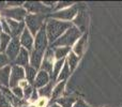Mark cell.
Wrapping results in <instances>:
<instances>
[{
    "label": "cell",
    "instance_id": "cell-1",
    "mask_svg": "<svg viewBox=\"0 0 122 107\" xmlns=\"http://www.w3.org/2000/svg\"><path fill=\"white\" fill-rule=\"evenodd\" d=\"M72 26H73L72 23L62 21V20H59V19L51 18V17L46 18L45 27H46V34H47V38H48L49 45H53Z\"/></svg>",
    "mask_w": 122,
    "mask_h": 107
},
{
    "label": "cell",
    "instance_id": "cell-2",
    "mask_svg": "<svg viewBox=\"0 0 122 107\" xmlns=\"http://www.w3.org/2000/svg\"><path fill=\"white\" fill-rule=\"evenodd\" d=\"M81 36H82V32L77 27H75L73 25L53 45H51V48H55V47H73L74 44L77 42V40Z\"/></svg>",
    "mask_w": 122,
    "mask_h": 107
},
{
    "label": "cell",
    "instance_id": "cell-3",
    "mask_svg": "<svg viewBox=\"0 0 122 107\" xmlns=\"http://www.w3.org/2000/svg\"><path fill=\"white\" fill-rule=\"evenodd\" d=\"M24 21H25L26 28L31 32L32 36H36V34L39 32V30L45 24L46 17H45V15L42 14H28Z\"/></svg>",
    "mask_w": 122,
    "mask_h": 107
},
{
    "label": "cell",
    "instance_id": "cell-4",
    "mask_svg": "<svg viewBox=\"0 0 122 107\" xmlns=\"http://www.w3.org/2000/svg\"><path fill=\"white\" fill-rule=\"evenodd\" d=\"M79 13V5L77 3H74L72 6L67 9L61 11H57V12H53L51 14H49L48 17L55 19H59L62 21H67V23H72L75 19V17L77 16V14Z\"/></svg>",
    "mask_w": 122,
    "mask_h": 107
},
{
    "label": "cell",
    "instance_id": "cell-5",
    "mask_svg": "<svg viewBox=\"0 0 122 107\" xmlns=\"http://www.w3.org/2000/svg\"><path fill=\"white\" fill-rule=\"evenodd\" d=\"M28 12L25 10L24 6H17V8H5L0 11V16L6 19H13L16 21H24Z\"/></svg>",
    "mask_w": 122,
    "mask_h": 107
},
{
    "label": "cell",
    "instance_id": "cell-6",
    "mask_svg": "<svg viewBox=\"0 0 122 107\" xmlns=\"http://www.w3.org/2000/svg\"><path fill=\"white\" fill-rule=\"evenodd\" d=\"M48 48H49V42H48V38H47V34H46V27H45V24H44L43 27L39 30V32L34 36L33 49L39 51V53L45 54V51Z\"/></svg>",
    "mask_w": 122,
    "mask_h": 107
},
{
    "label": "cell",
    "instance_id": "cell-7",
    "mask_svg": "<svg viewBox=\"0 0 122 107\" xmlns=\"http://www.w3.org/2000/svg\"><path fill=\"white\" fill-rule=\"evenodd\" d=\"M23 6L28 12V14L46 15V14H48V13L51 14V13L54 12L53 9L47 8L46 5L43 4V2H40V1H26Z\"/></svg>",
    "mask_w": 122,
    "mask_h": 107
},
{
    "label": "cell",
    "instance_id": "cell-8",
    "mask_svg": "<svg viewBox=\"0 0 122 107\" xmlns=\"http://www.w3.org/2000/svg\"><path fill=\"white\" fill-rule=\"evenodd\" d=\"M25 79H26L25 78V69L21 66H18V65H12L9 88L12 89V88H14V87L18 86L19 82Z\"/></svg>",
    "mask_w": 122,
    "mask_h": 107
},
{
    "label": "cell",
    "instance_id": "cell-9",
    "mask_svg": "<svg viewBox=\"0 0 122 107\" xmlns=\"http://www.w3.org/2000/svg\"><path fill=\"white\" fill-rule=\"evenodd\" d=\"M20 49H21V45H20V42H19V39L18 38H12L10 44L8 45L5 51H4V54L8 56L11 64L15 61V59H16V57L18 56Z\"/></svg>",
    "mask_w": 122,
    "mask_h": 107
},
{
    "label": "cell",
    "instance_id": "cell-10",
    "mask_svg": "<svg viewBox=\"0 0 122 107\" xmlns=\"http://www.w3.org/2000/svg\"><path fill=\"white\" fill-rule=\"evenodd\" d=\"M55 55H54V49L51 47H49L44 54L43 57V61H42V65H41V69L43 71L47 72V73L51 75V71H53V66L54 63H55Z\"/></svg>",
    "mask_w": 122,
    "mask_h": 107
},
{
    "label": "cell",
    "instance_id": "cell-11",
    "mask_svg": "<svg viewBox=\"0 0 122 107\" xmlns=\"http://www.w3.org/2000/svg\"><path fill=\"white\" fill-rule=\"evenodd\" d=\"M19 42H20V45L23 48L27 49L28 51H33V45H34V36L31 34V32L26 28L23 31V33L19 36Z\"/></svg>",
    "mask_w": 122,
    "mask_h": 107
},
{
    "label": "cell",
    "instance_id": "cell-12",
    "mask_svg": "<svg viewBox=\"0 0 122 107\" xmlns=\"http://www.w3.org/2000/svg\"><path fill=\"white\" fill-rule=\"evenodd\" d=\"M6 23H8L9 27H10V36L12 38H19L20 34L23 33V31L26 29V25L25 21H16L13 20V19H6Z\"/></svg>",
    "mask_w": 122,
    "mask_h": 107
},
{
    "label": "cell",
    "instance_id": "cell-13",
    "mask_svg": "<svg viewBox=\"0 0 122 107\" xmlns=\"http://www.w3.org/2000/svg\"><path fill=\"white\" fill-rule=\"evenodd\" d=\"M0 91L3 93V95L6 97V100L10 102L11 105H12L13 107H20V106H23V105H25V104L28 103V102L25 101V100L18 99V97H15V95L13 94V92L11 91L10 88H6V87H1V86H0Z\"/></svg>",
    "mask_w": 122,
    "mask_h": 107
},
{
    "label": "cell",
    "instance_id": "cell-14",
    "mask_svg": "<svg viewBox=\"0 0 122 107\" xmlns=\"http://www.w3.org/2000/svg\"><path fill=\"white\" fill-rule=\"evenodd\" d=\"M48 82H51V75H49L47 72L43 71V70H40V71L38 72V75H36L32 86L36 89H40V88H42V87L46 86Z\"/></svg>",
    "mask_w": 122,
    "mask_h": 107
},
{
    "label": "cell",
    "instance_id": "cell-15",
    "mask_svg": "<svg viewBox=\"0 0 122 107\" xmlns=\"http://www.w3.org/2000/svg\"><path fill=\"white\" fill-rule=\"evenodd\" d=\"M87 40H88V33L85 32V33H82V36L77 40V42L74 44V46L72 47V51H73L74 54L77 55L79 58L82 56L85 49H86Z\"/></svg>",
    "mask_w": 122,
    "mask_h": 107
},
{
    "label": "cell",
    "instance_id": "cell-16",
    "mask_svg": "<svg viewBox=\"0 0 122 107\" xmlns=\"http://www.w3.org/2000/svg\"><path fill=\"white\" fill-rule=\"evenodd\" d=\"M29 57H30V53L27 51V49L21 47L18 56L16 57L15 61L11 65H18V66H21L25 69L27 65H29Z\"/></svg>",
    "mask_w": 122,
    "mask_h": 107
},
{
    "label": "cell",
    "instance_id": "cell-17",
    "mask_svg": "<svg viewBox=\"0 0 122 107\" xmlns=\"http://www.w3.org/2000/svg\"><path fill=\"white\" fill-rule=\"evenodd\" d=\"M43 57H44V54L39 53V51H34V49L31 51H30V57H29V65H31L36 70L40 71L41 65H42V61H43Z\"/></svg>",
    "mask_w": 122,
    "mask_h": 107
},
{
    "label": "cell",
    "instance_id": "cell-18",
    "mask_svg": "<svg viewBox=\"0 0 122 107\" xmlns=\"http://www.w3.org/2000/svg\"><path fill=\"white\" fill-rule=\"evenodd\" d=\"M11 69H12V65L11 64L0 69V86L1 87H6V88H9Z\"/></svg>",
    "mask_w": 122,
    "mask_h": 107
},
{
    "label": "cell",
    "instance_id": "cell-19",
    "mask_svg": "<svg viewBox=\"0 0 122 107\" xmlns=\"http://www.w3.org/2000/svg\"><path fill=\"white\" fill-rule=\"evenodd\" d=\"M72 24L75 27H77L82 33H85V29H86V25H87V16L85 14V12H82V11L80 12L79 11V13L75 17V19L72 21Z\"/></svg>",
    "mask_w": 122,
    "mask_h": 107
},
{
    "label": "cell",
    "instance_id": "cell-20",
    "mask_svg": "<svg viewBox=\"0 0 122 107\" xmlns=\"http://www.w3.org/2000/svg\"><path fill=\"white\" fill-rule=\"evenodd\" d=\"M65 85H66V80L57 82L55 85V87L53 89V93H51V100L54 101V103L62 97L63 92H64V89H65Z\"/></svg>",
    "mask_w": 122,
    "mask_h": 107
},
{
    "label": "cell",
    "instance_id": "cell-21",
    "mask_svg": "<svg viewBox=\"0 0 122 107\" xmlns=\"http://www.w3.org/2000/svg\"><path fill=\"white\" fill-rule=\"evenodd\" d=\"M55 85H56L55 82L51 80V82H48L46 86L38 89L40 97H42V99H47V100L51 99V93H53V89H54V87H55Z\"/></svg>",
    "mask_w": 122,
    "mask_h": 107
},
{
    "label": "cell",
    "instance_id": "cell-22",
    "mask_svg": "<svg viewBox=\"0 0 122 107\" xmlns=\"http://www.w3.org/2000/svg\"><path fill=\"white\" fill-rule=\"evenodd\" d=\"M65 63V59H62V60H57L55 61L54 63V66H53V71H51V80L54 82H57V78L59 76L61 70H62L63 65Z\"/></svg>",
    "mask_w": 122,
    "mask_h": 107
},
{
    "label": "cell",
    "instance_id": "cell-23",
    "mask_svg": "<svg viewBox=\"0 0 122 107\" xmlns=\"http://www.w3.org/2000/svg\"><path fill=\"white\" fill-rule=\"evenodd\" d=\"M54 55H55V60H62L67 57V55L72 51V47H55Z\"/></svg>",
    "mask_w": 122,
    "mask_h": 107
},
{
    "label": "cell",
    "instance_id": "cell-24",
    "mask_svg": "<svg viewBox=\"0 0 122 107\" xmlns=\"http://www.w3.org/2000/svg\"><path fill=\"white\" fill-rule=\"evenodd\" d=\"M79 60H80V58L76 54H74L73 51H71V53L67 55V57L65 58V62H66L67 65H69L70 71L74 72V70L77 67L78 63H79Z\"/></svg>",
    "mask_w": 122,
    "mask_h": 107
},
{
    "label": "cell",
    "instance_id": "cell-25",
    "mask_svg": "<svg viewBox=\"0 0 122 107\" xmlns=\"http://www.w3.org/2000/svg\"><path fill=\"white\" fill-rule=\"evenodd\" d=\"M38 70L32 67L31 65H27L25 67V78L30 85H33L34 79H36V75H38Z\"/></svg>",
    "mask_w": 122,
    "mask_h": 107
},
{
    "label": "cell",
    "instance_id": "cell-26",
    "mask_svg": "<svg viewBox=\"0 0 122 107\" xmlns=\"http://www.w3.org/2000/svg\"><path fill=\"white\" fill-rule=\"evenodd\" d=\"M77 101L75 97H61L60 99H58L55 103H57L61 107H73L74 103Z\"/></svg>",
    "mask_w": 122,
    "mask_h": 107
},
{
    "label": "cell",
    "instance_id": "cell-27",
    "mask_svg": "<svg viewBox=\"0 0 122 107\" xmlns=\"http://www.w3.org/2000/svg\"><path fill=\"white\" fill-rule=\"evenodd\" d=\"M71 73H72V72L70 71L69 65H67V63L65 62V63H64V65H63V67H62V70H61L59 76H58L57 82H64V80H66L67 78L70 77Z\"/></svg>",
    "mask_w": 122,
    "mask_h": 107
},
{
    "label": "cell",
    "instance_id": "cell-28",
    "mask_svg": "<svg viewBox=\"0 0 122 107\" xmlns=\"http://www.w3.org/2000/svg\"><path fill=\"white\" fill-rule=\"evenodd\" d=\"M11 40H12V36H11L10 34H6V33H4V32H2V33L0 34V47H1L2 53L5 51L8 45L10 44Z\"/></svg>",
    "mask_w": 122,
    "mask_h": 107
},
{
    "label": "cell",
    "instance_id": "cell-29",
    "mask_svg": "<svg viewBox=\"0 0 122 107\" xmlns=\"http://www.w3.org/2000/svg\"><path fill=\"white\" fill-rule=\"evenodd\" d=\"M74 4V2H70V1H59L57 2L55 9H54V12H57V11H61L64 10V9H67L70 6H72Z\"/></svg>",
    "mask_w": 122,
    "mask_h": 107
},
{
    "label": "cell",
    "instance_id": "cell-30",
    "mask_svg": "<svg viewBox=\"0 0 122 107\" xmlns=\"http://www.w3.org/2000/svg\"><path fill=\"white\" fill-rule=\"evenodd\" d=\"M33 90H34V87L32 86V85H30V84H28L27 86L25 87V88H23V91H24V100H25V101H27V102L29 101V99H30V97H31Z\"/></svg>",
    "mask_w": 122,
    "mask_h": 107
},
{
    "label": "cell",
    "instance_id": "cell-31",
    "mask_svg": "<svg viewBox=\"0 0 122 107\" xmlns=\"http://www.w3.org/2000/svg\"><path fill=\"white\" fill-rule=\"evenodd\" d=\"M11 62L9 60L8 56H6L4 53H0V69L6 66V65H10Z\"/></svg>",
    "mask_w": 122,
    "mask_h": 107
},
{
    "label": "cell",
    "instance_id": "cell-32",
    "mask_svg": "<svg viewBox=\"0 0 122 107\" xmlns=\"http://www.w3.org/2000/svg\"><path fill=\"white\" fill-rule=\"evenodd\" d=\"M11 91H12L13 94H14L16 97L24 100V91H23V88H20L19 86H16V87H14V88L11 89Z\"/></svg>",
    "mask_w": 122,
    "mask_h": 107
},
{
    "label": "cell",
    "instance_id": "cell-33",
    "mask_svg": "<svg viewBox=\"0 0 122 107\" xmlns=\"http://www.w3.org/2000/svg\"><path fill=\"white\" fill-rule=\"evenodd\" d=\"M40 100V95H39V92H38V89H36L34 88V90H33V92H32V94H31V97H30V99H29V101H28V103H30V104H36V102Z\"/></svg>",
    "mask_w": 122,
    "mask_h": 107
},
{
    "label": "cell",
    "instance_id": "cell-34",
    "mask_svg": "<svg viewBox=\"0 0 122 107\" xmlns=\"http://www.w3.org/2000/svg\"><path fill=\"white\" fill-rule=\"evenodd\" d=\"M0 107H13L1 91H0Z\"/></svg>",
    "mask_w": 122,
    "mask_h": 107
},
{
    "label": "cell",
    "instance_id": "cell-35",
    "mask_svg": "<svg viewBox=\"0 0 122 107\" xmlns=\"http://www.w3.org/2000/svg\"><path fill=\"white\" fill-rule=\"evenodd\" d=\"M0 23H1V26H2V31L4 32V33L6 34H10V27H9L8 23H6L5 18H3V17H0Z\"/></svg>",
    "mask_w": 122,
    "mask_h": 107
},
{
    "label": "cell",
    "instance_id": "cell-36",
    "mask_svg": "<svg viewBox=\"0 0 122 107\" xmlns=\"http://www.w3.org/2000/svg\"><path fill=\"white\" fill-rule=\"evenodd\" d=\"M25 2L24 1H6V8H17L23 6Z\"/></svg>",
    "mask_w": 122,
    "mask_h": 107
},
{
    "label": "cell",
    "instance_id": "cell-37",
    "mask_svg": "<svg viewBox=\"0 0 122 107\" xmlns=\"http://www.w3.org/2000/svg\"><path fill=\"white\" fill-rule=\"evenodd\" d=\"M48 101L49 100H47V99H42V97H40V100L36 103V107H47Z\"/></svg>",
    "mask_w": 122,
    "mask_h": 107
},
{
    "label": "cell",
    "instance_id": "cell-38",
    "mask_svg": "<svg viewBox=\"0 0 122 107\" xmlns=\"http://www.w3.org/2000/svg\"><path fill=\"white\" fill-rule=\"evenodd\" d=\"M73 107H90L88 105V104L86 103V102L84 101V100H81V99H77V101L74 103V105Z\"/></svg>",
    "mask_w": 122,
    "mask_h": 107
},
{
    "label": "cell",
    "instance_id": "cell-39",
    "mask_svg": "<svg viewBox=\"0 0 122 107\" xmlns=\"http://www.w3.org/2000/svg\"><path fill=\"white\" fill-rule=\"evenodd\" d=\"M20 107H36V104L27 103V104H25V105H23V106H20Z\"/></svg>",
    "mask_w": 122,
    "mask_h": 107
},
{
    "label": "cell",
    "instance_id": "cell-40",
    "mask_svg": "<svg viewBox=\"0 0 122 107\" xmlns=\"http://www.w3.org/2000/svg\"><path fill=\"white\" fill-rule=\"evenodd\" d=\"M48 107H61V106H59L57 103H53V104H51Z\"/></svg>",
    "mask_w": 122,
    "mask_h": 107
},
{
    "label": "cell",
    "instance_id": "cell-41",
    "mask_svg": "<svg viewBox=\"0 0 122 107\" xmlns=\"http://www.w3.org/2000/svg\"><path fill=\"white\" fill-rule=\"evenodd\" d=\"M2 32H3V31H2V26H1V23H0V34H1Z\"/></svg>",
    "mask_w": 122,
    "mask_h": 107
},
{
    "label": "cell",
    "instance_id": "cell-42",
    "mask_svg": "<svg viewBox=\"0 0 122 107\" xmlns=\"http://www.w3.org/2000/svg\"><path fill=\"white\" fill-rule=\"evenodd\" d=\"M0 53H2V51H1V47H0Z\"/></svg>",
    "mask_w": 122,
    "mask_h": 107
}]
</instances>
